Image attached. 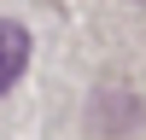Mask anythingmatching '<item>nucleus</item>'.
<instances>
[{"mask_svg": "<svg viewBox=\"0 0 146 140\" xmlns=\"http://www.w3.org/2000/svg\"><path fill=\"white\" fill-rule=\"evenodd\" d=\"M23 64H29V29L12 23V18H0V93L23 76Z\"/></svg>", "mask_w": 146, "mask_h": 140, "instance_id": "obj_1", "label": "nucleus"}]
</instances>
